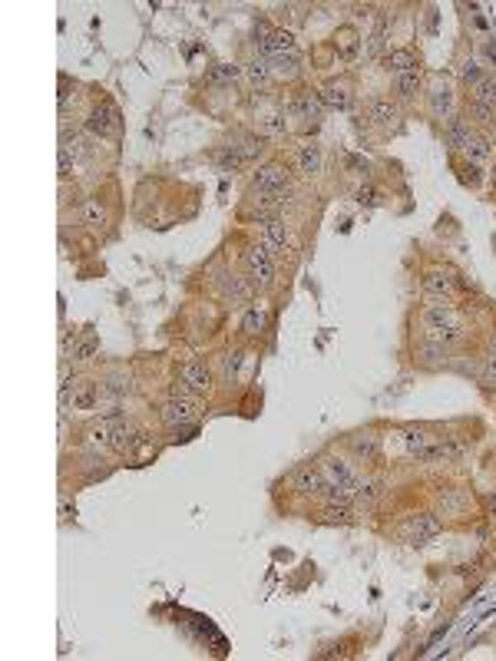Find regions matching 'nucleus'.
<instances>
[{
  "instance_id": "obj_1",
  "label": "nucleus",
  "mask_w": 496,
  "mask_h": 661,
  "mask_svg": "<svg viewBox=\"0 0 496 661\" xmlns=\"http://www.w3.org/2000/svg\"><path fill=\"white\" fill-rule=\"evenodd\" d=\"M424 328H427V337L440 341V344H454L456 337L463 334V321H460L454 304L433 301L424 308Z\"/></svg>"
},
{
  "instance_id": "obj_2",
  "label": "nucleus",
  "mask_w": 496,
  "mask_h": 661,
  "mask_svg": "<svg viewBox=\"0 0 496 661\" xmlns=\"http://www.w3.org/2000/svg\"><path fill=\"white\" fill-rule=\"evenodd\" d=\"M288 185H291V176L281 162H265L262 169L255 172V189L262 195H268L272 202H285Z\"/></svg>"
},
{
  "instance_id": "obj_3",
  "label": "nucleus",
  "mask_w": 496,
  "mask_h": 661,
  "mask_svg": "<svg viewBox=\"0 0 496 661\" xmlns=\"http://www.w3.org/2000/svg\"><path fill=\"white\" fill-rule=\"evenodd\" d=\"M245 278L248 285H272L275 262H272V251L265 245H255L245 251Z\"/></svg>"
},
{
  "instance_id": "obj_4",
  "label": "nucleus",
  "mask_w": 496,
  "mask_h": 661,
  "mask_svg": "<svg viewBox=\"0 0 496 661\" xmlns=\"http://www.w3.org/2000/svg\"><path fill=\"white\" fill-rule=\"evenodd\" d=\"M258 53H262V60H268V63H275V60H295V56H298V43H295V37H291L288 30H272L262 40Z\"/></svg>"
},
{
  "instance_id": "obj_5",
  "label": "nucleus",
  "mask_w": 496,
  "mask_h": 661,
  "mask_svg": "<svg viewBox=\"0 0 496 661\" xmlns=\"http://www.w3.org/2000/svg\"><path fill=\"white\" fill-rule=\"evenodd\" d=\"M195 417H199V400L195 397H172L163 403V420L169 424V427H189V424H195Z\"/></svg>"
},
{
  "instance_id": "obj_6",
  "label": "nucleus",
  "mask_w": 496,
  "mask_h": 661,
  "mask_svg": "<svg viewBox=\"0 0 496 661\" xmlns=\"http://www.w3.org/2000/svg\"><path fill=\"white\" fill-rule=\"evenodd\" d=\"M86 129L93 133V136H116L119 133V110L116 106H97V110L90 112V119H86Z\"/></svg>"
},
{
  "instance_id": "obj_7",
  "label": "nucleus",
  "mask_w": 496,
  "mask_h": 661,
  "mask_svg": "<svg viewBox=\"0 0 496 661\" xmlns=\"http://www.w3.org/2000/svg\"><path fill=\"white\" fill-rule=\"evenodd\" d=\"M288 110L298 116V119H311V123H317V116H321V110H324V103H321V97H317V90H298L295 97H291Z\"/></svg>"
},
{
  "instance_id": "obj_8",
  "label": "nucleus",
  "mask_w": 496,
  "mask_h": 661,
  "mask_svg": "<svg viewBox=\"0 0 496 661\" xmlns=\"http://www.w3.org/2000/svg\"><path fill=\"white\" fill-rule=\"evenodd\" d=\"M404 529H407L411 542L424 546V542H430V539L440 533V519H437V516H430V512H420V516H411Z\"/></svg>"
},
{
  "instance_id": "obj_9",
  "label": "nucleus",
  "mask_w": 496,
  "mask_h": 661,
  "mask_svg": "<svg viewBox=\"0 0 496 661\" xmlns=\"http://www.w3.org/2000/svg\"><path fill=\"white\" fill-rule=\"evenodd\" d=\"M321 473H324V480H328V483H334V486H345V490H347L351 496L358 493L361 480H358V473H354V469L347 467L345 460H328Z\"/></svg>"
},
{
  "instance_id": "obj_10",
  "label": "nucleus",
  "mask_w": 496,
  "mask_h": 661,
  "mask_svg": "<svg viewBox=\"0 0 496 661\" xmlns=\"http://www.w3.org/2000/svg\"><path fill=\"white\" fill-rule=\"evenodd\" d=\"M420 288L427 291L430 298H450L454 294V288H456V281H454V275L450 271H440V268H433V271H427L424 275V281H420Z\"/></svg>"
},
{
  "instance_id": "obj_11",
  "label": "nucleus",
  "mask_w": 496,
  "mask_h": 661,
  "mask_svg": "<svg viewBox=\"0 0 496 661\" xmlns=\"http://www.w3.org/2000/svg\"><path fill=\"white\" fill-rule=\"evenodd\" d=\"M139 443H142V433H139L133 424H123V420H116V424H113L110 446L116 450V453H129V450H136Z\"/></svg>"
},
{
  "instance_id": "obj_12",
  "label": "nucleus",
  "mask_w": 496,
  "mask_h": 661,
  "mask_svg": "<svg viewBox=\"0 0 496 661\" xmlns=\"http://www.w3.org/2000/svg\"><path fill=\"white\" fill-rule=\"evenodd\" d=\"M317 97L324 103V110H347V106H351V90H347V83H338V80L324 83V86L317 90Z\"/></svg>"
},
{
  "instance_id": "obj_13",
  "label": "nucleus",
  "mask_w": 496,
  "mask_h": 661,
  "mask_svg": "<svg viewBox=\"0 0 496 661\" xmlns=\"http://www.w3.org/2000/svg\"><path fill=\"white\" fill-rule=\"evenodd\" d=\"M99 400V384L97 380H76L73 394H69V407L73 410H93Z\"/></svg>"
},
{
  "instance_id": "obj_14",
  "label": "nucleus",
  "mask_w": 496,
  "mask_h": 661,
  "mask_svg": "<svg viewBox=\"0 0 496 661\" xmlns=\"http://www.w3.org/2000/svg\"><path fill=\"white\" fill-rule=\"evenodd\" d=\"M324 473L317 467H301L298 473H295V490L304 496H321V490H324Z\"/></svg>"
},
{
  "instance_id": "obj_15",
  "label": "nucleus",
  "mask_w": 496,
  "mask_h": 661,
  "mask_svg": "<svg viewBox=\"0 0 496 661\" xmlns=\"http://www.w3.org/2000/svg\"><path fill=\"white\" fill-rule=\"evenodd\" d=\"M208 380H212V374H208V367L206 364H185L182 367V384L189 387L192 394H202V390H208Z\"/></svg>"
},
{
  "instance_id": "obj_16",
  "label": "nucleus",
  "mask_w": 496,
  "mask_h": 661,
  "mask_svg": "<svg viewBox=\"0 0 496 661\" xmlns=\"http://www.w3.org/2000/svg\"><path fill=\"white\" fill-rule=\"evenodd\" d=\"M384 67L394 69V73H411V69H420L417 67V56H413V50H407V47H397V50H387L384 53Z\"/></svg>"
},
{
  "instance_id": "obj_17",
  "label": "nucleus",
  "mask_w": 496,
  "mask_h": 661,
  "mask_svg": "<svg viewBox=\"0 0 496 661\" xmlns=\"http://www.w3.org/2000/svg\"><path fill=\"white\" fill-rule=\"evenodd\" d=\"M262 245L268 248V251H281V248L288 245V232H285V221L278 219H268L262 228Z\"/></svg>"
},
{
  "instance_id": "obj_18",
  "label": "nucleus",
  "mask_w": 496,
  "mask_h": 661,
  "mask_svg": "<svg viewBox=\"0 0 496 661\" xmlns=\"http://www.w3.org/2000/svg\"><path fill=\"white\" fill-rule=\"evenodd\" d=\"M219 288H222V294H225L229 301H245L248 294H251V285H245L242 278H235V275H222L219 278Z\"/></svg>"
},
{
  "instance_id": "obj_19",
  "label": "nucleus",
  "mask_w": 496,
  "mask_h": 661,
  "mask_svg": "<svg viewBox=\"0 0 496 661\" xmlns=\"http://www.w3.org/2000/svg\"><path fill=\"white\" fill-rule=\"evenodd\" d=\"M80 219H83V225H90V228H106V208H103L99 199H86Z\"/></svg>"
},
{
  "instance_id": "obj_20",
  "label": "nucleus",
  "mask_w": 496,
  "mask_h": 661,
  "mask_svg": "<svg viewBox=\"0 0 496 661\" xmlns=\"http://www.w3.org/2000/svg\"><path fill=\"white\" fill-rule=\"evenodd\" d=\"M467 510V496L456 493V490H443L440 493V512L443 516H463Z\"/></svg>"
},
{
  "instance_id": "obj_21",
  "label": "nucleus",
  "mask_w": 496,
  "mask_h": 661,
  "mask_svg": "<svg viewBox=\"0 0 496 661\" xmlns=\"http://www.w3.org/2000/svg\"><path fill=\"white\" fill-rule=\"evenodd\" d=\"M298 165H301V172H317L321 169V149H317L315 142H304L301 149H298Z\"/></svg>"
},
{
  "instance_id": "obj_22",
  "label": "nucleus",
  "mask_w": 496,
  "mask_h": 661,
  "mask_svg": "<svg viewBox=\"0 0 496 661\" xmlns=\"http://www.w3.org/2000/svg\"><path fill=\"white\" fill-rule=\"evenodd\" d=\"M424 86V73L420 69H411V73H400L397 76V93L400 97H417Z\"/></svg>"
},
{
  "instance_id": "obj_23",
  "label": "nucleus",
  "mask_w": 496,
  "mask_h": 661,
  "mask_svg": "<svg viewBox=\"0 0 496 661\" xmlns=\"http://www.w3.org/2000/svg\"><path fill=\"white\" fill-rule=\"evenodd\" d=\"M371 119L381 126H390L394 119H397V106L390 103V99H374L371 103Z\"/></svg>"
},
{
  "instance_id": "obj_24",
  "label": "nucleus",
  "mask_w": 496,
  "mask_h": 661,
  "mask_svg": "<svg viewBox=\"0 0 496 661\" xmlns=\"http://www.w3.org/2000/svg\"><path fill=\"white\" fill-rule=\"evenodd\" d=\"M470 136H473V133H470V126L463 123V119H454V123L447 126V142H450V149H463L470 142Z\"/></svg>"
},
{
  "instance_id": "obj_25",
  "label": "nucleus",
  "mask_w": 496,
  "mask_h": 661,
  "mask_svg": "<svg viewBox=\"0 0 496 661\" xmlns=\"http://www.w3.org/2000/svg\"><path fill=\"white\" fill-rule=\"evenodd\" d=\"M245 73H248V80H251V86H268V83L275 80V76H272V67H268V60H255V63H248Z\"/></svg>"
},
{
  "instance_id": "obj_26",
  "label": "nucleus",
  "mask_w": 496,
  "mask_h": 661,
  "mask_svg": "<svg viewBox=\"0 0 496 661\" xmlns=\"http://www.w3.org/2000/svg\"><path fill=\"white\" fill-rule=\"evenodd\" d=\"M321 516H324L328 523H347V519H351V503H347V499H341V503H328V499H324Z\"/></svg>"
},
{
  "instance_id": "obj_27",
  "label": "nucleus",
  "mask_w": 496,
  "mask_h": 661,
  "mask_svg": "<svg viewBox=\"0 0 496 661\" xmlns=\"http://www.w3.org/2000/svg\"><path fill=\"white\" fill-rule=\"evenodd\" d=\"M60 149L69 152V156H86V139H83L80 133L63 129V133H60Z\"/></svg>"
},
{
  "instance_id": "obj_28",
  "label": "nucleus",
  "mask_w": 496,
  "mask_h": 661,
  "mask_svg": "<svg viewBox=\"0 0 496 661\" xmlns=\"http://www.w3.org/2000/svg\"><path fill=\"white\" fill-rule=\"evenodd\" d=\"M351 446H354V453L364 456V460H374V456H377V437H371V433H361V437H354V440H351Z\"/></svg>"
},
{
  "instance_id": "obj_29",
  "label": "nucleus",
  "mask_w": 496,
  "mask_h": 661,
  "mask_svg": "<svg viewBox=\"0 0 496 661\" xmlns=\"http://www.w3.org/2000/svg\"><path fill=\"white\" fill-rule=\"evenodd\" d=\"M463 152H467L470 162H483V159L490 156V142H486V139H480V136H470V142L463 146Z\"/></svg>"
},
{
  "instance_id": "obj_30",
  "label": "nucleus",
  "mask_w": 496,
  "mask_h": 661,
  "mask_svg": "<svg viewBox=\"0 0 496 661\" xmlns=\"http://www.w3.org/2000/svg\"><path fill=\"white\" fill-rule=\"evenodd\" d=\"M238 73H242V69L235 67V63H215L212 73H208V80L212 83H235L238 80Z\"/></svg>"
},
{
  "instance_id": "obj_31",
  "label": "nucleus",
  "mask_w": 496,
  "mask_h": 661,
  "mask_svg": "<svg viewBox=\"0 0 496 661\" xmlns=\"http://www.w3.org/2000/svg\"><path fill=\"white\" fill-rule=\"evenodd\" d=\"M430 106H433V116H440L443 119V116L450 112V90H447V86L433 90V93H430Z\"/></svg>"
},
{
  "instance_id": "obj_32",
  "label": "nucleus",
  "mask_w": 496,
  "mask_h": 661,
  "mask_svg": "<svg viewBox=\"0 0 496 661\" xmlns=\"http://www.w3.org/2000/svg\"><path fill=\"white\" fill-rule=\"evenodd\" d=\"M262 328H265V311L251 308L245 315V321H242V330H245V334H262Z\"/></svg>"
},
{
  "instance_id": "obj_33",
  "label": "nucleus",
  "mask_w": 496,
  "mask_h": 661,
  "mask_svg": "<svg viewBox=\"0 0 496 661\" xmlns=\"http://www.w3.org/2000/svg\"><path fill=\"white\" fill-rule=\"evenodd\" d=\"M460 80L467 83L470 90H473V86L483 80V73H480V67H477V60H463V67H460Z\"/></svg>"
},
{
  "instance_id": "obj_34",
  "label": "nucleus",
  "mask_w": 496,
  "mask_h": 661,
  "mask_svg": "<svg viewBox=\"0 0 496 661\" xmlns=\"http://www.w3.org/2000/svg\"><path fill=\"white\" fill-rule=\"evenodd\" d=\"M56 165H60V179H69V176H73V159H69V152L60 149V156H56Z\"/></svg>"
},
{
  "instance_id": "obj_35",
  "label": "nucleus",
  "mask_w": 496,
  "mask_h": 661,
  "mask_svg": "<svg viewBox=\"0 0 496 661\" xmlns=\"http://www.w3.org/2000/svg\"><path fill=\"white\" fill-rule=\"evenodd\" d=\"M460 179L467 182V185H477V182H480V169H477V162H467V165H463Z\"/></svg>"
},
{
  "instance_id": "obj_36",
  "label": "nucleus",
  "mask_w": 496,
  "mask_h": 661,
  "mask_svg": "<svg viewBox=\"0 0 496 661\" xmlns=\"http://www.w3.org/2000/svg\"><path fill=\"white\" fill-rule=\"evenodd\" d=\"M358 202L361 206H374V202H377V192H374L371 185H367V189H358Z\"/></svg>"
},
{
  "instance_id": "obj_37",
  "label": "nucleus",
  "mask_w": 496,
  "mask_h": 661,
  "mask_svg": "<svg viewBox=\"0 0 496 661\" xmlns=\"http://www.w3.org/2000/svg\"><path fill=\"white\" fill-rule=\"evenodd\" d=\"M93 351H97V341H86V344H80V347H76V360H86Z\"/></svg>"
},
{
  "instance_id": "obj_38",
  "label": "nucleus",
  "mask_w": 496,
  "mask_h": 661,
  "mask_svg": "<svg viewBox=\"0 0 496 661\" xmlns=\"http://www.w3.org/2000/svg\"><path fill=\"white\" fill-rule=\"evenodd\" d=\"M67 103H69V83L60 80V112H67Z\"/></svg>"
},
{
  "instance_id": "obj_39",
  "label": "nucleus",
  "mask_w": 496,
  "mask_h": 661,
  "mask_svg": "<svg viewBox=\"0 0 496 661\" xmlns=\"http://www.w3.org/2000/svg\"><path fill=\"white\" fill-rule=\"evenodd\" d=\"M490 506H493V510H496V496H493V499H490Z\"/></svg>"
},
{
  "instance_id": "obj_40",
  "label": "nucleus",
  "mask_w": 496,
  "mask_h": 661,
  "mask_svg": "<svg viewBox=\"0 0 496 661\" xmlns=\"http://www.w3.org/2000/svg\"><path fill=\"white\" fill-rule=\"evenodd\" d=\"M490 176H493V182H496V165H493V172H490Z\"/></svg>"
}]
</instances>
